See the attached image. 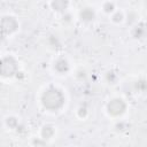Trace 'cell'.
<instances>
[{
    "mask_svg": "<svg viewBox=\"0 0 147 147\" xmlns=\"http://www.w3.org/2000/svg\"><path fill=\"white\" fill-rule=\"evenodd\" d=\"M69 0H51L49 7L57 14H64L69 8Z\"/></svg>",
    "mask_w": 147,
    "mask_h": 147,
    "instance_id": "cell-7",
    "label": "cell"
},
{
    "mask_svg": "<svg viewBox=\"0 0 147 147\" xmlns=\"http://www.w3.org/2000/svg\"><path fill=\"white\" fill-rule=\"evenodd\" d=\"M95 17H96V14H95L94 8L88 7V6L82 8L79 10V14H78V18L83 23H92L95 21Z\"/></svg>",
    "mask_w": 147,
    "mask_h": 147,
    "instance_id": "cell-6",
    "label": "cell"
},
{
    "mask_svg": "<svg viewBox=\"0 0 147 147\" xmlns=\"http://www.w3.org/2000/svg\"><path fill=\"white\" fill-rule=\"evenodd\" d=\"M1 28H2V34L5 37H13L15 36L18 30H20V22L18 20L8 14V15H3L2 20H1Z\"/></svg>",
    "mask_w": 147,
    "mask_h": 147,
    "instance_id": "cell-3",
    "label": "cell"
},
{
    "mask_svg": "<svg viewBox=\"0 0 147 147\" xmlns=\"http://www.w3.org/2000/svg\"><path fill=\"white\" fill-rule=\"evenodd\" d=\"M127 109V103L125 99L122 96H114L109 101H107L105 106V111L106 114L111 117V118H117L121 117L123 114H125Z\"/></svg>",
    "mask_w": 147,
    "mask_h": 147,
    "instance_id": "cell-2",
    "label": "cell"
},
{
    "mask_svg": "<svg viewBox=\"0 0 147 147\" xmlns=\"http://www.w3.org/2000/svg\"><path fill=\"white\" fill-rule=\"evenodd\" d=\"M51 69L54 75L63 77L71 71V63L67 56H57L51 64Z\"/></svg>",
    "mask_w": 147,
    "mask_h": 147,
    "instance_id": "cell-4",
    "label": "cell"
},
{
    "mask_svg": "<svg viewBox=\"0 0 147 147\" xmlns=\"http://www.w3.org/2000/svg\"><path fill=\"white\" fill-rule=\"evenodd\" d=\"M130 34L133 39L136 40H141L144 38H146L147 36V25L142 22V21H139L138 23H136L134 25L130 26Z\"/></svg>",
    "mask_w": 147,
    "mask_h": 147,
    "instance_id": "cell-5",
    "label": "cell"
},
{
    "mask_svg": "<svg viewBox=\"0 0 147 147\" xmlns=\"http://www.w3.org/2000/svg\"><path fill=\"white\" fill-rule=\"evenodd\" d=\"M142 6L147 9V0H142Z\"/></svg>",
    "mask_w": 147,
    "mask_h": 147,
    "instance_id": "cell-16",
    "label": "cell"
},
{
    "mask_svg": "<svg viewBox=\"0 0 147 147\" xmlns=\"http://www.w3.org/2000/svg\"><path fill=\"white\" fill-rule=\"evenodd\" d=\"M125 16H126V13L122 9H116L110 16H109V20L113 24L115 25H121L123 23H125Z\"/></svg>",
    "mask_w": 147,
    "mask_h": 147,
    "instance_id": "cell-8",
    "label": "cell"
},
{
    "mask_svg": "<svg viewBox=\"0 0 147 147\" xmlns=\"http://www.w3.org/2000/svg\"><path fill=\"white\" fill-rule=\"evenodd\" d=\"M88 109H87V107L86 106H83V105H80L79 107H77V109H76V116L79 118V119H85L87 116H88Z\"/></svg>",
    "mask_w": 147,
    "mask_h": 147,
    "instance_id": "cell-14",
    "label": "cell"
},
{
    "mask_svg": "<svg viewBox=\"0 0 147 147\" xmlns=\"http://www.w3.org/2000/svg\"><path fill=\"white\" fill-rule=\"evenodd\" d=\"M100 9H101V11H102L105 15L110 16V15L117 9L116 2H115L114 0H103V1L101 2V5H100Z\"/></svg>",
    "mask_w": 147,
    "mask_h": 147,
    "instance_id": "cell-9",
    "label": "cell"
},
{
    "mask_svg": "<svg viewBox=\"0 0 147 147\" xmlns=\"http://www.w3.org/2000/svg\"><path fill=\"white\" fill-rule=\"evenodd\" d=\"M86 76H87V72H86V70L83 69V68H79V69H77V70L75 71V77H76L77 79H79V80L85 79Z\"/></svg>",
    "mask_w": 147,
    "mask_h": 147,
    "instance_id": "cell-15",
    "label": "cell"
},
{
    "mask_svg": "<svg viewBox=\"0 0 147 147\" xmlns=\"http://www.w3.org/2000/svg\"><path fill=\"white\" fill-rule=\"evenodd\" d=\"M134 87H136L137 92L139 91V93H146V91H147V79L146 78H139L138 80H136Z\"/></svg>",
    "mask_w": 147,
    "mask_h": 147,
    "instance_id": "cell-13",
    "label": "cell"
},
{
    "mask_svg": "<svg viewBox=\"0 0 147 147\" xmlns=\"http://www.w3.org/2000/svg\"><path fill=\"white\" fill-rule=\"evenodd\" d=\"M105 79H106V82H107L108 84L114 85V84H116V82L118 80V75H117V72H115L114 70H108V71L105 72Z\"/></svg>",
    "mask_w": 147,
    "mask_h": 147,
    "instance_id": "cell-12",
    "label": "cell"
},
{
    "mask_svg": "<svg viewBox=\"0 0 147 147\" xmlns=\"http://www.w3.org/2000/svg\"><path fill=\"white\" fill-rule=\"evenodd\" d=\"M39 101L47 111L55 113V111H59L64 106L65 95L63 91L57 86L48 85L41 91Z\"/></svg>",
    "mask_w": 147,
    "mask_h": 147,
    "instance_id": "cell-1",
    "label": "cell"
},
{
    "mask_svg": "<svg viewBox=\"0 0 147 147\" xmlns=\"http://www.w3.org/2000/svg\"><path fill=\"white\" fill-rule=\"evenodd\" d=\"M140 21V16H139V14L137 13V11H129L127 14H126V16H125V22L130 25V26H132V25H134L136 23H138Z\"/></svg>",
    "mask_w": 147,
    "mask_h": 147,
    "instance_id": "cell-11",
    "label": "cell"
},
{
    "mask_svg": "<svg viewBox=\"0 0 147 147\" xmlns=\"http://www.w3.org/2000/svg\"><path fill=\"white\" fill-rule=\"evenodd\" d=\"M55 134V127L51 124H45L40 130V136L44 139H51Z\"/></svg>",
    "mask_w": 147,
    "mask_h": 147,
    "instance_id": "cell-10",
    "label": "cell"
}]
</instances>
